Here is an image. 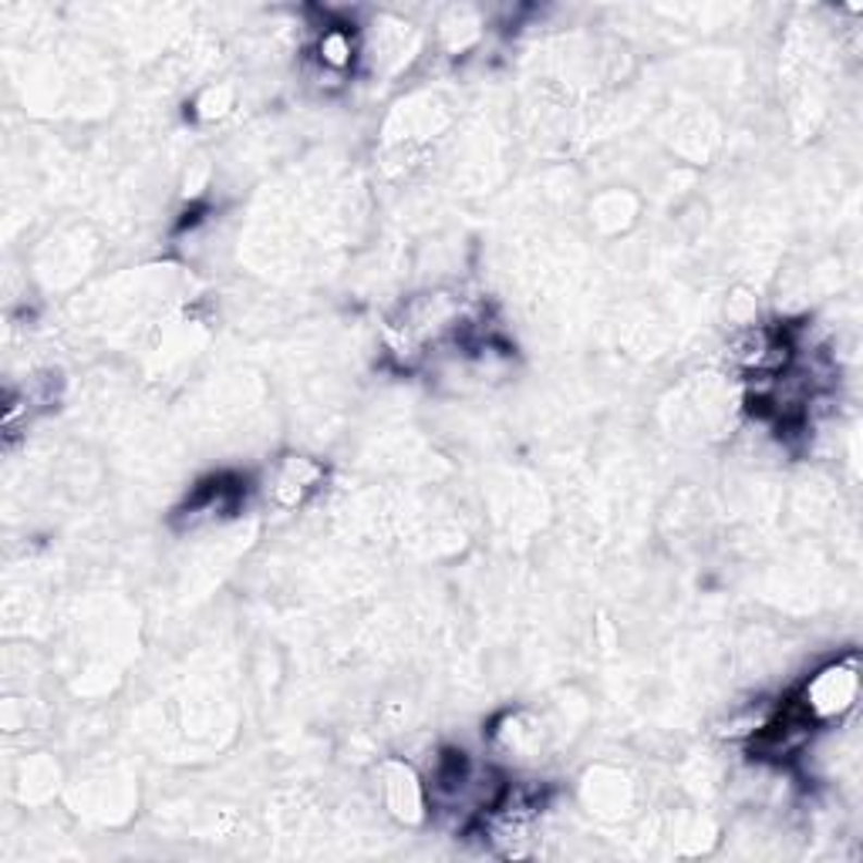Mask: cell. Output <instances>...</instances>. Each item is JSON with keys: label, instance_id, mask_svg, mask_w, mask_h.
<instances>
[{"label": "cell", "instance_id": "obj_1", "mask_svg": "<svg viewBox=\"0 0 863 863\" xmlns=\"http://www.w3.org/2000/svg\"><path fill=\"white\" fill-rule=\"evenodd\" d=\"M856 695V675L853 668L834 665L813 678V685L806 688V702L803 708L810 712V718H830L843 708L853 705Z\"/></svg>", "mask_w": 863, "mask_h": 863}, {"label": "cell", "instance_id": "obj_2", "mask_svg": "<svg viewBox=\"0 0 863 863\" xmlns=\"http://www.w3.org/2000/svg\"><path fill=\"white\" fill-rule=\"evenodd\" d=\"M321 61L331 64V67H344L352 61V38L344 30H328L324 41H321Z\"/></svg>", "mask_w": 863, "mask_h": 863}]
</instances>
